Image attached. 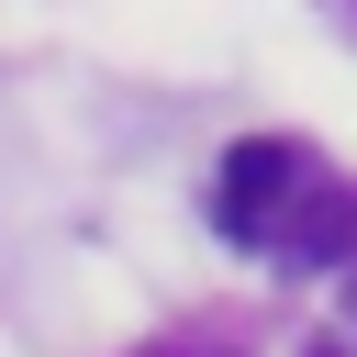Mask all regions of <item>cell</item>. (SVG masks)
Here are the masks:
<instances>
[{
    "instance_id": "obj_2",
    "label": "cell",
    "mask_w": 357,
    "mask_h": 357,
    "mask_svg": "<svg viewBox=\"0 0 357 357\" xmlns=\"http://www.w3.org/2000/svg\"><path fill=\"white\" fill-rule=\"evenodd\" d=\"M290 268H346L357 257V190H335V178H312L301 201H290V223L268 234Z\"/></svg>"
},
{
    "instance_id": "obj_1",
    "label": "cell",
    "mask_w": 357,
    "mask_h": 357,
    "mask_svg": "<svg viewBox=\"0 0 357 357\" xmlns=\"http://www.w3.org/2000/svg\"><path fill=\"white\" fill-rule=\"evenodd\" d=\"M301 190H312V156L279 145V134H245V145L223 156V178H212V223H223L234 245H268V234L290 223Z\"/></svg>"
}]
</instances>
